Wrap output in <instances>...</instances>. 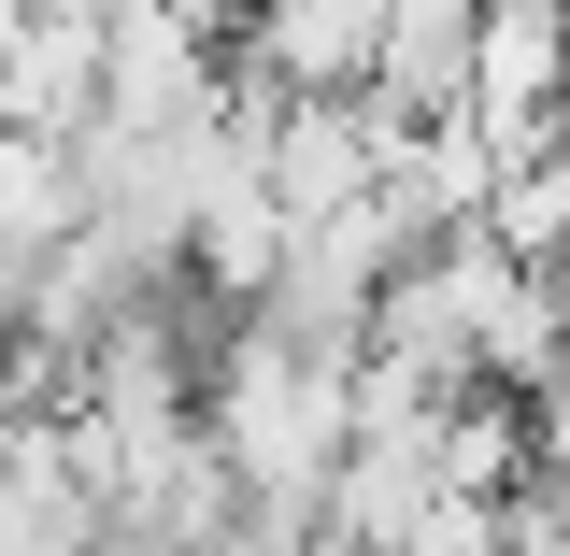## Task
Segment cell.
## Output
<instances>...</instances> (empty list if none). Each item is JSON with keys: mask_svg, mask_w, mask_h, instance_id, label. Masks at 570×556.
I'll use <instances>...</instances> for the list:
<instances>
[{"mask_svg": "<svg viewBox=\"0 0 570 556\" xmlns=\"http://www.w3.org/2000/svg\"><path fill=\"white\" fill-rule=\"evenodd\" d=\"M200 414H214V457L243 471L257 514H328V486H343V457H356V357L299 343L272 314H228Z\"/></svg>", "mask_w": 570, "mask_h": 556, "instance_id": "1", "label": "cell"}, {"mask_svg": "<svg viewBox=\"0 0 570 556\" xmlns=\"http://www.w3.org/2000/svg\"><path fill=\"white\" fill-rule=\"evenodd\" d=\"M400 257H414V228H400L385 201H371V214H314V228L285 243V285L257 300V314L299 329V343H328V357H371V314H385Z\"/></svg>", "mask_w": 570, "mask_h": 556, "instance_id": "2", "label": "cell"}, {"mask_svg": "<svg viewBox=\"0 0 570 556\" xmlns=\"http://www.w3.org/2000/svg\"><path fill=\"white\" fill-rule=\"evenodd\" d=\"M471 115H485L499 157L570 143V0H485V43H471Z\"/></svg>", "mask_w": 570, "mask_h": 556, "instance_id": "3", "label": "cell"}, {"mask_svg": "<svg viewBox=\"0 0 570 556\" xmlns=\"http://www.w3.org/2000/svg\"><path fill=\"white\" fill-rule=\"evenodd\" d=\"M385 115H400V100H385ZM499 172H513V157L485 143L471 100H442V115H400V129H385V214H400L414 243L485 228V214H499Z\"/></svg>", "mask_w": 570, "mask_h": 556, "instance_id": "4", "label": "cell"}, {"mask_svg": "<svg viewBox=\"0 0 570 556\" xmlns=\"http://www.w3.org/2000/svg\"><path fill=\"white\" fill-rule=\"evenodd\" d=\"M442 428H456V414H428V428H356V457H343V486H328L314 528L356 543V556H400V543L428 528V499L456 486V471H442Z\"/></svg>", "mask_w": 570, "mask_h": 556, "instance_id": "5", "label": "cell"}, {"mask_svg": "<svg viewBox=\"0 0 570 556\" xmlns=\"http://www.w3.org/2000/svg\"><path fill=\"white\" fill-rule=\"evenodd\" d=\"M243 58L272 71V86H299V100L371 86V58H385V0H257Z\"/></svg>", "mask_w": 570, "mask_h": 556, "instance_id": "6", "label": "cell"}, {"mask_svg": "<svg viewBox=\"0 0 570 556\" xmlns=\"http://www.w3.org/2000/svg\"><path fill=\"white\" fill-rule=\"evenodd\" d=\"M71 228H86V157H71L58 129H14V115H0V272L58 257Z\"/></svg>", "mask_w": 570, "mask_h": 556, "instance_id": "7", "label": "cell"}, {"mask_svg": "<svg viewBox=\"0 0 570 556\" xmlns=\"http://www.w3.org/2000/svg\"><path fill=\"white\" fill-rule=\"evenodd\" d=\"M471 43H485V0H385L371 86H385L400 115H442V100H471Z\"/></svg>", "mask_w": 570, "mask_h": 556, "instance_id": "8", "label": "cell"}, {"mask_svg": "<svg viewBox=\"0 0 570 556\" xmlns=\"http://www.w3.org/2000/svg\"><path fill=\"white\" fill-rule=\"evenodd\" d=\"M485 228L528 257V272H570V143H542V157L499 172V214H485Z\"/></svg>", "mask_w": 570, "mask_h": 556, "instance_id": "9", "label": "cell"}, {"mask_svg": "<svg viewBox=\"0 0 570 556\" xmlns=\"http://www.w3.org/2000/svg\"><path fill=\"white\" fill-rule=\"evenodd\" d=\"M157 14H186L200 43H243V29H257V0H157Z\"/></svg>", "mask_w": 570, "mask_h": 556, "instance_id": "10", "label": "cell"}]
</instances>
